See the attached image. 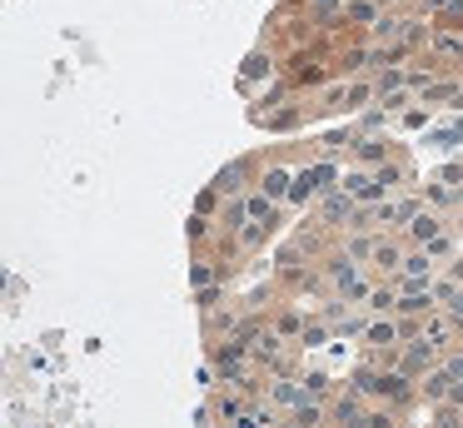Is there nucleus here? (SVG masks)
I'll use <instances>...</instances> for the list:
<instances>
[{
    "label": "nucleus",
    "mask_w": 463,
    "mask_h": 428,
    "mask_svg": "<svg viewBox=\"0 0 463 428\" xmlns=\"http://www.w3.org/2000/svg\"><path fill=\"white\" fill-rule=\"evenodd\" d=\"M354 214H359V199L349 195V189H324V199H319V219H324V229H349L354 224Z\"/></svg>",
    "instance_id": "f257e3e1"
},
{
    "label": "nucleus",
    "mask_w": 463,
    "mask_h": 428,
    "mask_svg": "<svg viewBox=\"0 0 463 428\" xmlns=\"http://www.w3.org/2000/svg\"><path fill=\"white\" fill-rule=\"evenodd\" d=\"M250 185H260V175H254V159H230V165L214 175V189H220L224 199H244V195H250Z\"/></svg>",
    "instance_id": "f03ea898"
},
{
    "label": "nucleus",
    "mask_w": 463,
    "mask_h": 428,
    "mask_svg": "<svg viewBox=\"0 0 463 428\" xmlns=\"http://www.w3.org/2000/svg\"><path fill=\"white\" fill-rule=\"evenodd\" d=\"M359 344H364V354H383V348H399V344H403V338H399V319H393V314H369V324H364Z\"/></svg>",
    "instance_id": "7ed1b4c3"
},
{
    "label": "nucleus",
    "mask_w": 463,
    "mask_h": 428,
    "mask_svg": "<svg viewBox=\"0 0 463 428\" xmlns=\"http://www.w3.org/2000/svg\"><path fill=\"white\" fill-rule=\"evenodd\" d=\"M433 279H439V259H433L423 244H409L403 269H399V284H433Z\"/></svg>",
    "instance_id": "20e7f679"
},
{
    "label": "nucleus",
    "mask_w": 463,
    "mask_h": 428,
    "mask_svg": "<svg viewBox=\"0 0 463 428\" xmlns=\"http://www.w3.org/2000/svg\"><path fill=\"white\" fill-rule=\"evenodd\" d=\"M403 254H409V239H403V234H379V249H373V259H369V264L379 269L383 279H399Z\"/></svg>",
    "instance_id": "39448f33"
},
{
    "label": "nucleus",
    "mask_w": 463,
    "mask_h": 428,
    "mask_svg": "<svg viewBox=\"0 0 463 428\" xmlns=\"http://www.w3.org/2000/svg\"><path fill=\"white\" fill-rule=\"evenodd\" d=\"M443 229H449V219H443L433 204H423L419 214H413L409 224H403V239H409V244H429L433 234H443Z\"/></svg>",
    "instance_id": "423d86ee"
},
{
    "label": "nucleus",
    "mask_w": 463,
    "mask_h": 428,
    "mask_svg": "<svg viewBox=\"0 0 463 428\" xmlns=\"http://www.w3.org/2000/svg\"><path fill=\"white\" fill-rule=\"evenodd\" d=\"M458 334H463V328L453 324V319L443 314V309H433V314L423 319V338H429V344H439L443 354H449V348H458Z\"/></svg>",
    "instance_id": "0eeeda50"
},
{
    "label": "nucleus",
    "mask_w": 463,
    "mask_h": 428,
    "mask_svg": "<svg viewBox=\"0 0 463 428\" xmlns=\"http://www.w3.org/2000/svg\"><path fill=\"white\" fill-rule=\"evenodd\" d=\"M339 185L349 189V195L359 199V204H379V199H383V185L373 179V169H349V175H344Z\"/></svg>",
    "instance_id": "6e6552de"
},
{
    "label": "nucleus",
    "mask_w": 463,
    "mask_h": 428,
    "mask_svg": "<svg viewBox=\"0 0 463 428\" xmlns=\"http://www.w3.org/2000/svg\"><path fill=\"white\" fill-rule=\"evenodd\" d=\"M458 384V378H453V368L449 364H439V368H429V374L419 378V394H423V404H443V398H449V388Z\"/></svg>",
    "instance_id": "1a4fd4ad"
},
{
    "label": "nucleus",
    "mask_w": 463,
    "mask_h": 428,
    "mask_svg": "<svg viewBox=\"0 0 463 428\" xmlns=\"http://www.w3.org/2000/svg\"><path fill=\"white\" fill-rule=\"evenodd\" d=\"M429 50H433V60H443V65H463V35H458V30H439V25H433Z\"/></svg>",
    "instance_id": "9d476101"
},
{
    "label": "nucleus",
    "mask_w": 463,
    "mask_h": 428,
    "mask_svg": "<svg viewBox=\"0 0 463 428\" xmlns=\"http://www.w3.org/2000/svg\"><path fill=\"white\" fill-rule=\"evenodd\" d=\"M354 159L359 165H383V159H393V149H389V135H354Z\"/></svg>",
    "instance_id": "9b49d317"
},
{
    "label": "nucleus",
    "mask_w": 463,
    "mask_h": 428,
    "mask_svg": "<svg viewBox=\"0 0 463 428\" xmlns=\"http://www.w3.org/2000/svg\"><path fill=\"white\" fill-rule=\"evenodd\" d=\"M443 100H453V105H463V80H439V75H433L429 80V85H423L419 90V105H443Z\"/></svg>",
    "instance_id": "f8f14e48"
},
{
    "label": "nucleus",
    "mask_w": 463,
    "mask_h": 428,
    "mask_svg": "<svg viewBox=\"0 0 463 428\" xmlns=\"http://www.w3.org/2000/svg\"><path fill=\"white\" fill-rule=\"evenodd\" d=\"M260 189H264L269 199H279V204H284V199H289V189H294V169H289V165H264Z\"/></svg>",
    "instance_id": "ddd939ff"
},
{
    "label": "nucleus",
    "mask_w": 463,
    "mask_h": 428,
    "mask_svg": "<svg viewBox=\"0 0 463 428\" xmlns=\"http://www.w3.org/2000/svg\"><path fill=\"white\" fill-rule=\"evenodd\" d=\"M399 309V279H383V284L369 289V299H364V314H393Z\"/></svg>",
    "instance_id": "4468645a"
},
{
    "label": "nucleus",
    "mask_w": 463,
    "mask_h": 428,
    "mask_svg": "<svg viewBox=\"0 0 463 428\" xmlns=\"http://www.w3.org/2000/svg\"><path fill=\"white\" fill-rule=\"evenodd\" d=\"M274 75V55H269V50H250V55H244V65H240V85L244 90H250L254 85V80H269Z\"/></svg>",
    "instance_id": "2eb2a0df"
},
{
    "label": "nucleus",
    "mask_w": 463,
    "mask_h": 428,
    "mask_svg": "<svg viewBox=\"0 0 463 428\" xmlns=\"http://www.w3.org/2000/svg\"><path fill=\"white\" fill-rule=\"evenodd\" d=\"M304 10H309L314 25L334 30V25H344V10H349V0H304Z\"/></svg>",
    "instance_id": "dca6fc26"
},
{
    "label": "nucleus",
    "mask_w": 463,
    "mask_h": 428,
    "mask_svg": "<svg viewBox=\"0 0 463 428\" xmlns=\"http://www.w3.org/2000/svg\"><path fill=\"white\" fill-rule=\"evenodd\" d=\"M220 279H224V264H214V259L200 249L194 264H190V289H210V284H220Z\"/></svg>",
    "instance_id": "f3484780"
},
{
    "label": "nucleus",
    "mask_w": 463,
    "mask_h": 428,
    "mask_svg": "<svg viewBox=\"0 0 463 428\" xmlns=\"http://www.w3.org/2000/svg\"><path fill=\"white\" fill-rule=\"evenodd\" d=\"M344 20H349V25H359V30H373L383 20V5H379V0H349Z\"/></svg>",
    "instance_id": "a211bd4d"
},
{
    "label": "nucleus",
    "mask_w": 463,
    "mask_h": 428,
    "mask_svg": "<svg viewBox=\"0 0 463 428\" xmlns=\"http://www.w3.org/2000/svg\"><path fill=\"white\" fill-rule=\"evenodd\" d=\"M314 195H324V185H319V175H314V165L294 169V189H289V199H294V204H309Z\"/></svg>",
    "instance_id": "6ab92c4d"
},
{
    "label": "nucleus",
    "mask_w": 463,
    "mask_h": 428,
    "mask_svg": "<svg viewBox=\"0 0 463 428\" xmlns=\"http://www.w3.org/2000/svg\"><path fill=\"white\" fill-rule=\"evenodd\" d=\"M244 209H250V224H274V209H279V199H269L264 189H250V195H244Z\"/></svg>",
    "instance_id": "aec40b11"
},
{
    "label": "nucleus",
    "mask_w": 463,
    "mask_h": 428,
    "mask_svg": "<svg viewBox=\"0 0 463 428\" xmlns=\"http://www.w3.org/2000/svg\"><path fill=\"white\" fill-rule=\"evenodd\" d=\"M373 179H379L383 195H389V189L409 185V165H403V159H383V165H373Z\"/></svg>",
    "instance_id": "412c9836"
},
{
    "label": "nucleus",
    "mask_w": 463,
    "mask_h": 428,
    "mask_svg": "<svg viewBox=\"0 0 463 428\" xmlns=\"http://www.w3.org/2000/svg\"><path fill=\"white\" fill-rule=\"evenodd\" d=\"M304 378V398H319V404H329L339 388H334V378L329 374H319V368H309V374H299Z\"/></svg>",
    "instance_id": "4be33fe9"
},
{
    "label": "nucleus",
    "mask_w": 463,
    "mask_h": 428,
    "mask_svg": "<svg viewBox=\"0 0 463 428\" xmlns=\"http://www.w3.org/2000/svg\"><path fill=\"white\" fill-rule=\"evenodd\" d=\"M423 199H429L433 209H458V185H449V179H433V185L423 189Z\"/></svg>",
    "instance_id": "5701e85b"
},
{
    "label": "nucleus",
    "mask_w": 463,
    "mask_h": 428,
    "mask_svg": "<svg viewBox=\"0 0 463 428\" xmlns=\"http://www.w3.org/2000/svg\"><path fill=\"white\" fill-rule=\"evenodd\" d=\"M244 224H250V209H244V199H230V204H224V214H220V229H224V234H240Z\"/></svg>",
    "instance_id": "b1692460"
},
{
    "label": "nucleus",
    "mask_w": 463,
    "mask_h": 428,
    "mask_svg": "<svg viewBox=\"0 0 463 428\" xmlns=\"http://www.w3.org/2000/svg\"><path fill=\"white\" fill-rule=\"evenodd\" d=\"M413 105H419L413 90H383L379 95V109H389V115H403V109H413Z\"/></svg>",
    "instance_id": "393cba45"
},
{
    "label": "nucleus",
    "mask_w": 463,
    "mask_h": 428,
    "mask_svg": "<svg viewBox=\"0 0 463 428\" xmlns=\"http://www.w3.org/2000/svg\"><path fill=\"white\" fill-rule=\"evenodd\" d=\"M429 428H463V408L458 404H433V423Z\"/></svg>",
    "instance_id": "a878e982"
},
{
    "label": "nucleus",
    "mask_w": 463,
    "mask_h": 428,
    "mask_svg": "<svg viewBox=\"0 0 463 428\" xmlns=\"http://www.w3.org/2000/svg\"><path fill=\"white\" fill-rule=\"evenodd\" d=\"M423 249H429V254L439 259V264H443V259H453V254H458V244H453V229H443V234H433Z\"/></svg>",
    "instance_id": "bb28decb"
},
{
    "label": "nucleus",
    "mask_w": 463,
    "mask_h": 428,
    "mask_svg": "<svg viewBox=\"0 0 463 428\" xmlns=\"http://www.w3.org/2000/svg\"><path fill=\"white\" fill-rule=\"evenodd\" d=\"M304 324H309V319H299V314H279V319H274V334H284L289 344H299Z\"/></svg>",
    "instance_id": "cd10ccee"
},
{
    "label": "nucleus",
    "mask_w": 463,
    "mask_h": 428,
    "mask_svg": "<svg viewBox=\"0 0 463 428\" xmlns=\"http://www.w3.org/2000/svg\"><path fill=\"white\" fill-rule=\"evenodd\" d=\"M184 229H190V239H194V244H210V214H200V209H194V214L190 219H184Z\"/></svg>",
    "instance_id": "c85d7f7f"
},
{
    "label": "nucleus",
    "mask_w": 463,
    "mask_h": 428,
    "mask_svg": "<svg viewBox=\"0 0 463 428\" xmlns=\"http://www.w3.org/2000/svg\"><path fill=\"white\" fill-rule=\"evenodd\" d=\"M234 239H240V249H260L264 239H269V224H244Z\"/></svg>",
    "instance_id": "c756f323"
},
{
    "label": "nucleus",
    "mask_w": 463,
    "mask_h": 428,
    "mask_svg": "<svg viewBox=\"0 0 463 428\" xmlns=\"http://www.w3.org/2000/svg\"><path fill=\"white\" fill-rule=\"evenodd\" d=\"M264 119V125H269V129H294V125H299V109H274V115H260Z\"/></svg>",
    "instance_id": "7c9ffc66"
},
{
    "label": "nucleus",
    "mask_w": 463,
    "mask_h": 428,
    "mask_svg": "<svg viewBox=\"0 0 463 428\" xmlns=\"http://www.w3.org/2000/svg\"><path fill=\"white\" fill-rule=\"evenodd\" d=\"M194 299H200L204 314H214V309H220V299H224V279H220V284H210V289H194Z\"/></svg>",
    "instance_id": "2f4dec72"
},
{
    "label": "nucleus",
    "mask_w": 463,
    "mask_h": 428,
    "mask_svg": "<svg viewBox=\"0 0 463 428\" xmlns=\"http://www.w3.org/2000/svg\"><path fill=\"white\" fill-rule=\"evenodd\" d=\"M433 139H439V145H463V119H453V125H449V129H439Z\"/></svg>",
    "instance_id": "473e14b6"
},
{
    "label": "nucleus",
    "mask_w": 463,
    "mask_h": 428,
    "mask_svg": "<svg viewBox=\"0 0 463 428\" xmlns=\"http://www.w3.org/2000/svg\"><path fill=\"white\" fill-rule=\"evenodd\" d=\"M399 125H403V129H419V125H429V109H403V115H399Z\"/></svg>",
    "instance_id": "72a5a7b5"
},
{
    "label": "nucleus",
    "mask_w": 463,
    "mask_h": 428,
    "mask_svg": "<svg viewBox=\"0 0 463 428\" xmlns=\"http://www.w3.org/2000/svg\"><path fill=\"white\" fill-rule=\"evenodd\" d=\"M443 364H449V368H453V378L463 384V348H449V354H443Z\"/></svg>",
    "instance_id": "f704fd0d"
},
{
    "label": "nucleus",
    "mask_w": 463,
    "mask_h": 428,
    "mask_svg": "<svg viewBox=\"0 0 463 428\" xmlns=\"http://www.w3.org/2000/svg\"><path fill=\"white\" fill-rule=\"evenodd\" d=\"M453 0H419V15H439V10H449Z\"/></svg>",
    "instance_id": "c9c22d12"
},
{
    "label": "nucleus",
    "mask_w": 463,
    "mask_h": 428,
    "mask_svg": "<svg viewBox=\"0 0 463 428\" xmlns=\"http://www.w3.org/2000/svg\"><path fill=\"white\" fill-rule=\"evenodd\" d=\"M458 348H463V334H458Z\"/></svg>",
    "instance_id": "e433bc0d"
}]
</instances>
